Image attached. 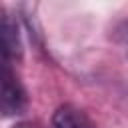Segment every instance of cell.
Instances as JSON below:
<instances>
[{
  "label": "cell",
  "instance_id": "obj_1",
  "mask_svg": "<svg viewBox=\"0 0 128 128\" xmlns=\"http://www.w3.org/2000/svg\"><path fill=\"white\" fill-rule=\"evenodd\" d=\"M26 106H28V96L24 84L20 82L10 62L0 58V114L2 116L22 114Z\"/></svg>",
  "mask_w": 128,
  "mask_h": 128
},
{
  "label": "cell",
  "instance_id": "obj_2",
  "mask_svg": "<svg viewBox=\"0 0 128 128\" xmlns=\"http://www.w3.org/2000/svg\"><path fill=\"white\" fill-rule=\"evenodd\" d=\"M22 56L24 44L18 20L8 8H0V58L6 62H20Z\"/></svg>",
  "mask_w": 128,
  "mask_h": 128
},
{
  "label": "cell",
  "instance_id": "obj_3",
  "mask_svg": "<svg viewBox=\"0 0 128 128\" xmlns=\"http://www.w3.org/2000/svg\"><path fill=\"white\" fill-rule=\"evenodd\" d=\"M52 128H94V122L82 108L62 104L52 114Z\"/></svg>",
  "mask_w": 128,
  "mask_h": 128
},
{
  "label": "cell",
  "instance_id": "obj_4",
  "mask_svg": "<svg viewBox=\"0 0 128 128\" xmlns=\"http://www.w3.org/2000/svg\"><path fill=\"white\" fill-rule=\"evenodd\" d=\"M12 128H40L36 122H28V120H24V122H18V124H14Z\"/></svg>",
  "mask_w": 128,
  "mask_h": 128
}]
</instances>
